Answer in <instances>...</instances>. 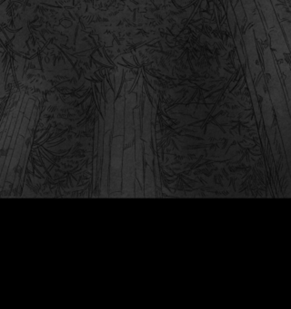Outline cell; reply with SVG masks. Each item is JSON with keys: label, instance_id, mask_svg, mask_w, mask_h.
I'll use <instances>...</instances> for the list:
<instances>
[{"label": "cell", "instance_id": "7a4b0ae2", "mask_svg": "<svg viewBox=\"0 0 291 309\" xmlns=\"http://www.w3.org/2000/svg\"><path fill=\"white\" fill-rule=\"evenodd\" d=\"M134 150L133 147L129 148L124 152L123 167V193L124 196H133L134 189Z\"/></svg>", "mask_w": 291, "mask_h": 309}, {"label": "cell", "instance_id": "3957f363", "mask_svg": "<svg viewBox=\"0 0 291 309\" xmlns=\"http://www.w3.org/2000/svg\"><path fill=\"white\" fill-rule=\"evenodd\" d=\"M109 170V133L105 137L104 142V158L102 164V184H101V195L103 197L108 196V177Z\"/></svg>", "mask_w": 291, "mask_h": 309}, {"label": "cell", "instance_id": "277c9868", "mask_svg": "<svg viewBox=\"0 0 291 309\" xmlns=\"http://www.w3.org/2000/svg\"><path fill=\"white\" fill-rule=\"evenodd\" d=\"M136 166H137V176L140 185L143 184V163H142V144L139 139V133H137V142H136Z\"/></svg>", "mask_w": 291, "mask_h": 309}, {"label": "cell", "instance_id": "6da1fadb", "mask_svg": "<svg viewBox=\"0 0 291 309\" xmlns=\"http://www.w3.org/2000/svg\"><path fill=\"white\" fill-rule=\"evenodd\" d=\"M122 136L114 138L112 142V157H111V180H110V192L120 190V169L122 160Z\"/></svg>", "mask_w": 291, "mask_h": 309}, {"label": "cell", "instance_id": "52a82bcc", "mask_svg": "<svg viewBox=\"0 0 291 309\" xmlns=\"http://www.w3.org/2000/svg\"><path fill=\"white\" fill-rule=\"evenodd\" d=\"M155 169H156V174H157V185L160 187V179H159V171H158V165H157V161L156 159V164H155Z\"/></svg>", "mask_w": 291, "mask_h": 309}, {"label": "cell", "instance_id": "8992f818", "mask_svg": "<svg viewBox=\"0 0 291 309\" xmlns=\"http://www.w3.org/2000/svg\"><path fill=\"white\" fill-rule=\"evenodd\" d=\"M136 190H137V191H136V193H137L136 196H137V197H143L144 195L142 194L143 192L140 190V183H139L138 180L136 181Z\"/></svg>", "mask_w": 291, "mask_h": 309}, {"label": "cell", "instance_id": "5b68a950", "mask_svg": "<svg viewBox=\"0 0 291 309\" xmlns=\"http://www.w3.org/2000/svg\"><path fill=\"white\" fill-rule=\"evenodd\" d=\"M154 176L152 169L148 165L146 168V180H145V196L155 197V187H154Z\"/></svg>", "mask_w": 291, "mask_h": 309}]
</instances>
